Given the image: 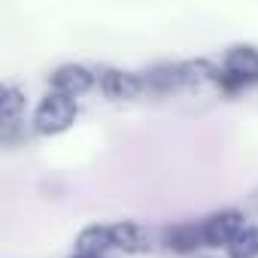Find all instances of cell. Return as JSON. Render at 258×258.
I'll use <instances>...</instances> for the list:
<instances>
[{
	"label": "cell",
	"instance_id": "cell-7",
	"mask_svg": "<svg viewBox=\"0 0 258 258\" xmlns=\"http://www.w3.org/2000/svg\"><path fill=\"white\" fill-rule=\"evenodd\" d=\"M112 231V246L121 252H146L149 249V234L137 222H115L109 225Z\"/></svg>",
	"mask_w": 258,
	"mask_h": 258
},
{
	"label": "cell",
	"instance_id": "cell-11",
	"mask_svg": "<svg viewBox=\"0 0 258 258\" xmlns=\"http://www.w3.org/2000/svg\"><path fill=\"white\" fill-rule=\"evenodd\" d=\"M70 258H103V255H79V252H76V255H70Z\"/></svg>",
	"mask_w": 258,
	"mask_h": 258
},
{
	"label": "cell",
	"instance_id": "cell-1",
	"mask_svg": "<svg viewBox=\"0 0 258 258\" xmlns=\"http://www.w3.org/2000/svg\"><path fill=\"white\" fill-rule=\"evenodd\" d=\"M252 82H258V49H252V46L228 49V55L222 61V73H219V88L234 94Z\"/></svg>",
	"mask_w": 258,
	"mask_h": 258
},
{
	"label": "cell",
	"instance_id": "cell-3",
	"mask_svg": "<svg viewBox=\"0 0 258 258\" xmlns=\"http://www.w3.org/2000/svg\"><path fill=\"white\" fill-rule=\"evenodd\" d=\"M201 228H204V243L207 246H231V240L246 228L243 225V213L240 210H219V213H213V216H207L204 222H201Z\"/></svg>",
	"mask_w": 258,
	"mask_h": 258
},
{
	"label": "cell",
	"instance_id": "cell-10",
	"mask_svg": "<svg viewBox=\"0 0 258 258\" xmlns=\"http://www.w3.org/2000/svg\"><path fill=\"white\" fill-rule=\"evenodd\" d=\"M0 106H4V124L13 127V124L19 121L22 106H25V94H22L16 85H7V88H4V97H0Z\"/></svg>",
	"mask_w": 258,
	"mask_h": 258
},
{
	"label": "cell",
	"instance_id": "cell-5",
	"mask_svg": "<svg viewBox=\"0 0 258 258\" xmlns=\"http://www.w3.org/2000/svg\"><path fill=\"white\" fill-rule=\"evenodd\" d=\"M100 88L112 100H127V97H137L146 88V79L137 73H127V70H103Z\"/></svg>",
	"mask_w": 258,
	"mask_h": 258
},
{
	"label": "cell",
	"instance_id": "cell-6",
	"mask_svg": "<svg viewBox=\"0 0 258 258\" xmlns=\"http://www.w3.org/2000/svg\"><path fill=\"white\" fill-rule=\"evenodd\" d=\"M164 243H167L173 252H179V255H188V252L207 246V243H204V228L195 225V222H182V225L167 228V231H164Z\"/></svg>",
	"mask_w": 258,
	"mask_h": 258
},
{
	"label": "cell",
	"instance_id": "cell-8",
	"mask_svg": "<svg viewBox=\"0 0 258 258\" xmlns=\"http://www.w3.org/2000/svg\"><path fill=\"white\" fill-rule=\"evenodd\" d=\"M112 246V231L109 225H88L76 237V252L79 255H103Z\"/></svg>",
	"mask_w": 258,
	"mask_h": 258
},
{
	"label": "cell",
	"instance_id": "cell-4",
	"mask_svg": "<svg viewBox=\"0 0 258 258\" xmlns=\"http://www.w3.org/2000/svg\"><path fill=\"white\" fill-rule=\"evenodd\" d=\"M52 91L58 94H67V97H76L82 91H88L94 85V73L82 64H61L55 73H52Z\"/></svg>",
	"mask_w": 258,
	"mask_h": 258
},
{
	"label": "cell",
	"instance_id": "cell-9",
	"mask_svg": "<svg viewBox=\"0 0 258 258\" xmlns=\"http://www.w3.org/2000/svg\"><path fill=\"white\" fill-rule=\"evenodd\" d=\"M228 258H258V225H246L228 246Z\"/></svg>",
	"mask_w": 258,
	"mask_h": 258
},
{
	"label": "cell",
	"instance_id": "cell-2",
	"mask_svg": "<svg viewBox=\"0 0 258 258\" xmlns=\"http://www.w3.org/2000/svg\"><path fill=\"white\" fill-rule=\"evenodd\" d=\"M73 118H76V100L67 97V94L52 91V94H46L40 100V106L34 112V127H37L40 134L52 137V134L67 131V127L73 124Z\"/></svg>",
	"mask_w": 258,
	"mask_h": 258
}]
</instances>
